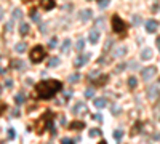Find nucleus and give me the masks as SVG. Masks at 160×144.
Here are the masks:
<instances>
[{"instance_id": "nucleus-42", "label": "nucleus", "mask_w": 160, "mask_h": 144, "mask_svg": "<svg viewBox=\"0 0 160 144\" xmlns=\"http://www.w3.org/2000/svg\"><path fill=\"white\" fill-rule=\"evenodd\" d=\"M2 144H5V143H2Z\"/></svg>"}, {"instance_id": "nucleus-18", "label": "nucleus", "mask_w": 160, "mask_h": 144, "mask_svg": "<svg viewBox=\"0 0 160 144\" xmlns=\"http://www.w3.org/2000/svg\"><path fill=\"white\" fill-rule=\"evenodd\" d=\"M59 63H61L59 58H51L48 61V67H56V66H59Z\"/></svg>"}, {"instance_id": "nucleus-17", "label": "nucleus", "mask_w": 160, "mask_h": 144, "mask_svg": "<svg viewBox=\"0 0 160 144\" xmlns=\"http://www.w3.org/2000/svg\"><path fill=\"white\" fill-rule=\"evenodd\" d=\"M125 53H127V48H125V46H120L119 50H114V56H115V58H120V56H123Z\"/></svg>"}, {"instance_id": "nucleus-27", "label": "nucleus", "mask_w": 160, "mask_h": 144, "mask_svg": "<svg viewBox=\"0 0 160 144\" xmlns=\"http://www.w3.org/2000/svg\"><path fill=\"white\" fill-rule=\"evenodd\" d=\"M14 101H16V104H22V103H24V96H22L21 93H18L16 98H14Z\"/></svg>"}, {"instance_id": "nucleus-32", "label": "nucleus", "mask_w": 160, "mask_h": 144, "mask_svg": "<svg viewBox=\"0 0 160 144\" xmlns=\"http://www.w3.org/2000/svg\"><path fill=\"white\" fill-rule=\"evenodd\" d=\"M69 80H71V82H79L80 80V75H79V74H74V75L69 77Z\"/></svg>"}, {"instance_id": "nucleus-22", "label": "nucleus", "mask_w": 160, "mask_h": 144, "mask_svg": "<svg viewBox=\"0 0 160 144\" xmlns=\"http://www.w3.org/2000/svg\"><path fill=\"white\" fill-rule=\"evenodd\" d=\"M106 82H107V77L104 75V77H99V79L95 82V85H96V87H101V85H103V83H106Z\"/></svg>"}, {"instance_id": "nucleus-28", "label": "nucleus", "mask_w": 160, "mask_h": 144, "mask_svg": "<svg viewBox=\"0 0 160 144\" xmlns=\"http://www.w3.org/2000/svg\"><path fill=\"white\" fill-rule=\"evenodd\" d=\"M30 16H32V19H34L35 22H40V16H38V14L35 13V10H32V11H30Z\"/></svg>"}, {"instance_id": "nucleus-1", "label": "nucleus", "mask_w": 160, "mask_h": 144, "mask_svg": "<svg viewBox=\"0 0 160 144\" xmlns=\"http://www.w3.org/2000/svg\"><path fill=\"white\" fill-rule=\"evenodd\" d=\"M61 88H62V85L59 80H43L35 85V93H37L38 99H50L58 91H61Z\"/></svg>"}, {"instance_id": "nucleus-25", "label": "nucleus", "mask_w": 160, "mask_h": 144, "mask_svg": "<svg viewBox=\"0 0 160 144\" xmlns=\"http://www.w3.org/2000/svg\"><path fill=\"white\" fill-rule=\"evenodd\" d=\"M14 50H16L18 53H24L26 51V45L24 43H18L16 46H14Z\"/></svg>"}, {"instance_id": "nucleus-36", "label": "nucleus", "mask_w": 160, "mask_h": 144, "mask_svg": "<svg viewBox=\"0 0 160 144\" xmlns=\"http://www.w3.org/2000/svg\"><path fill=\"white\" fill-rule=\"evenodd\" d=\"M61 144H74V141H72V139H69V138H64L61 141Z\"/></svg>"}, {"instance_id": "nucleus-5", "label": "nucleus", "mask_w": 160, "mask_h": 144, "mask_svg": "<svg viewBox=\"0 0 160 144\" xmlns=\"http://www.w3.org/2000/svg\"><path fill=\"white\" fill-rule=\"evenodd\" d=\"M155 72H157V69L154 67V66H149V67H144L143 72H141V77L144 80H151L152 77L155 75Z\"/></svg>"}, {"instance_id": "nucleus-26", "label": "nucleus", "mask_w": 160, "mask_h": 144, "mask_svg": "<svg viewBox=\"0 0 160 144\" xmlns=\"http://www.w3.org/2000/svg\"><path fill=\"white\" fill-rule=\"evenodd\" d=\"M85 96H87V98L95 96V88H87V90H85Z\"/></svg>"}, {"instance_id": "nucleus-7", "label": "nucleus", "mask_w": 160, "mask_h": 144, "mask_svg": "<svg viewBox=\"0 0 160 144\" xmlns=\"http://www.w3.org/2000/svg\"><path fill=\"white\" fill-rule=\"evenodd\" d=\"M90 58H91V54H90V53L82 54V56H79V58L75 59V63H74V64H75V67H82L83 64H87L88 61H90Z\"/></svg>"}, {"instance_id": "nucleus-20", "label": "nucleus", "mask_w": 160, "mask_h": 144, "mask_svg": "<svg viewBox=\"0 0 160 144\" xmlns=\"http://www.w3.org/2000/svg\"><path fill=\"white\" fill-rule=\"evenodd\" d=\"M128 87H130L131 90H135V88L138 87V80H136L135 77H130V79H128Z\"/></svg>"}, {"instance_id": "nucleus-40", "label": "nucleus", "mask_w": 160, "mask_h": 144, "mask_svg": "<svg viewBox=\"0 0 160 144\" xmlns=\"http://www.w3.org/2000/svg\"><path fill=\"white\" fill-rule=\"evenodd\" d=\"M2 18H3V10L0 8V19H2Z\"/></svg>"}, {"instance_id": "nucleus-12", "label": "nucleus", "mask_w": 160, "mask_h": 144, "mask_svg": "<svg viewBox=\"0 0 160 144\" xmlns=\"http://www.w3.org/2000/svg\"><path fill=\"white\" fill-rule=\"evenodd\" d=\"M69 128H71V130H83L85 128V123L83 122H71V125H69Z\"/></svg>"}, {"instance_id": "nucleus-21", "label": "nucleus", "mask_w": 160, "mask_h": 144, "mask_svg": "<svg viewBox=\"0 0 160 144\" xmlns=\"http://www.w3.org/2000/svg\"><path fill=\"white\" fill-rule=\"evenodd\" d=\"M11 16H13V21H14V19H19V18H22V11L16 8V10L13 11V14H11Z\"/></svg>"}, {"instance_id": "nucleus-4", "label": "nucleus", "mask_w": 160, "mask_h": 144, "mask_svg": "<svg viewBox=\"0 0 160 144\" xmlns=\"http://www.w3.org/2000/svg\"><path fill=\"white\" fill-rule=\"evenodd\" d=\"M159 96H160V91H159L157 85H151V87H147V98L155 101V99H159Z\"/></svg>"}, {"instance_id": "nucleus-33", "label": "nucleus", "mask_w": 160, "mask_h": 144, "mask_svg": "<svg viewBox=\"0 0 160 144\" xmlns=\"http://www.w3.org/2000/svg\"><path fill=\"white\" fill-rule=\"evenodd\" d=\"M107 5H109V0H101V2H99V8H101V10L106 8Z\"/></svg>"}, {"instance_id": "nucleus-14", "label": "nucleus", "mask_w": 160, "mask_h": 144, "mask_svg": "<svg viewBox=\"0 0 160 144\" xmlns=\"http://www.w3.org/2000/svg\"><path fill=\"white\" fill-rule=\"evenodd\" d=\"M29 24H26V22H21V26H19V34L21 35H27L29 34Z\"/></svg>"}, {"instance_id": "nucleus-29", "label": "nucleus", "mask_w": 160, "mask_h": 144, "mask_svg": "<svg viewBox=\"0 0 160 144\" xmlns=\"http://www.w3.org/2000/svg\"><path fill=\"white\" fill-rule=\"evenodd\" d=\"M16 138V131L13 130V128H10L8 130V139H14Z\"/></svg>"}, {"instance_id": "nucleus-38", "label": "nucleus", "mask_w": 160, "mask_h": 144, "mask_svg": "<svg viewBox=\"0 0 160 144\" xmlns=\"http://www.w3.org/2000/svg\"><path fill=\"white\" fill-rule=\"evenodd\" d=\"M133 24H135V26L139 24V16H135V18H133Z\"/></svg>"}, {"instance_id": "nucleus-37", "label": "nucleus", "mask_w": 160, "mask_h": 144, "mask_svg": "<svg viewBox=\"0 0 160 144\" xmlns=\"http://www.w3.org/2000/svg\"><path fill=\"white\" fill-rule=\"evenodd\" d=\"M141 127H143V123H141V122H138V123H136V127L133 128V135H135V133H136V131H138Z\"/></svg>"}, {"instance_id": "nucleus-8", "label": "nucleus", "mask_w": 160, "mask_h": 144, "mask_svg": "<svg viewBox=\"0 0 160 144\" xmlns=\"http://www.w3.org/2000/svg\"><path fill=\"white\" fill-rule=\"evenodd\" d=\"M146 29H147V32H149V34H154L155 30L159 29V22L154 21V19H149V21L146 22Z\"/></svg>"}, {"instance_id": "nucleus-34", "label": "nucleus", "mask_w": 160, "mask_h": 144, "mask_svg": "<svg viewBox=\"0 0 160 144\" xmlns=\"http://www.w3.org/2000/svg\"><path fill=\"white\" fill-rule=\"evenodd\" d=\"M96 26H98V27L103 26V27H104V19H103V18H98V19H96Z\"/></svg>"}, {"instance_id": "nucleus-9", "label": "nucleus", "mask_w": 160, "mask_h": 144, "mask_svg": "<svg viewBox=\"0 0 160 144\" xmlns=\"http://www.w3.org/2000/svg\"><path fill=\"white\" fill-rule=\"evenodd\" d=\"M91 10L90 8H85V10H80L79 11V18H80V21H90V18H91Z\"/></svg>"}, {"instance_id": "nucleus-11", "label": "nucleus", "mask_w": 160, "mask_h": 144, "mask_svg": "<svg viewBox=\"0 0 160 144\" xmlns=\"http://www.w3.org/2000/svg\"><path fill=\"white\" fill-rule=\"evenodd\" d=\"M88 40L91 42V43H98V40H99V32L98 30H91V32L88 34Z\"/></svg>"}, {"instance_id": "nucleus-13", "label": "nucleus", "mask_w": 160, "mask_h": 144, "mask_svg": "<svg viewBox=\"0 0 160 144\" xmlns=\"http://www.w3.org/2000/svg\"><path fill=\"white\" fill-rule=\"evenodd\" d=\"M151 56H152V50H151V48H144L143 51H141V59H143V61L151 59Z\"/></svg>"}, {"instance_id": "nucleus-31", "label": "nucleus", "mask_w": 160, "mask_h": 144, "mask_svg": "<svg viewBox=\"0 0 160 144\" xmlns=\"http://www.w3.org/2000/svg\"><path fill=\"white\" fill-rule=\"evenodd\" d=\"M48 45H50V48H54V46H56V37H51V38H50Z\"/></svg>"}, {"instance_id": "nucleus-24", "label": "nucleus", "mask_w": 160, "mask_h": 144, "mask_svg": "<svg viewBox=\"0 0 160 144\" xmlns=\"http://www.w3.org/2000/svg\"><path fill=\"white\" fill-rule=\"evenodd\" d=\"M83 46H85V42L82 40V38H79V40H77V45H75L77 51H82V50H83Z\"/></svg>"}, {"instance_id": "nucleus-15", "label": "nucleus", "mask_w": 160, "mask_h": 144, "mask_svg": "<svg viewBox=\"0 0 160 144\" xmlns=\"http://www.w3.org/2000/svg\"><path fill=\"white\" fill-rule=\"evenodd\" d=\"M106 104H107V101L104 99V98H96V99H95V106L98 107V109L106 107Z\"/></svg>"}, {"instance_id": "nucleus-35", "label": "nucleus", "mask_w": 160, "mask_h": 144, "mask_svg": "<svg viewBox=\"0 0 160 144\" xmlns=\"http://www.w3.org/2000/svg\"><path fill=\"white\" fill-rule=\"evenodd\" d=\"M98 75H99V72H98V71H93V72H90V75H88V77H90V79H96Z\"/></svg>"}, {"instance_id": "nucleus-30", "label": "nucleus", "mask_w": 160, "mask_h": 144, "mask_svg": "<svg viewBox=\"0 0 160 144\" xmlns=\"http://www.w3.org/2000/svg\"><path fill=\"white\" fill-rule=\"evenodd\" d=\"M154 114H155V119L160 120V104H157L155 106V111H154Z\"/></svg>"}, {"instance_id": "nucleus-19", "label": "nucleus", "mask_w": 160, "mask_h": 144, "mask_svg": "<svg viewBox=\"0 0 160 144\" xmlns=\"http://www.w3.org/2000/svg\"><path fill=\"white\" fill-rule=\"evenodd\" d=\"M122 138H123V131L122 130H115L114 131V139L117 143H120V141H122Z\"/></svg>"}, {"instance_id": "nucleus-3", "label": "nucleus", "mask_w": 160, "mask_h": 144, "mask_svg": "<svg viewBox=\"0 0 160 144\" xmlns=\"http://www.w3.org/2000/svg\"><path fill=\"white\" fill-rule=\"evenodd\" d=\"M45 54H46V51H45L43 46L37 45V46H34V48L30 50L29 58H30V61H32V63H40V61L45 58Z\"/></svg>"}, {"instance_id": "nucleus-39", "label": "nucleus", "mask_w": 160, "mask_h": 144, "mask_svg": "<svg viewBox=\"0 0 160 144\" xmlns=\"http://www.w3.org/2000/svg\"><path fill=\"white\" fill-rule=\"evenodd\" d=\"M155 42H157V48H159V51H160V37H157V40H155Z\"/></svg>"}, {"instance_id": "nucleus-6", "label": "nucleus", "mask_w": 160, "mask_h": 144, "mask_svg": "<svg viewBox=\"0 0 160 144\" xmlns=\"http://www.w3.org/2000/svg\"><path fill=\"white\" fill-rule=\"evenodd\" d=\"M87 111H88V109H87V104H85V103H77L75 106L72 107V112H74V114H77V115H85V114H87Z\"/></svg>"}, {"instance_id": "nucleus-2", "label": "nucleus", "mask_w": 160, "mask_h": 144, "mask_svg": "<svg viewBox=\"0 0 160 144\" xmlns=\"http://www.w3.org/2000/svg\"><path fill=\"white\" fill-rule=\"evenodd\" d=\"M112 29H114L115 34H120V35H123L125 32H127V22L122 21V18L114 14L112 16Z\"/></svg>"}, {"instance_id": "nucleus-41", "label": "nucleus", "mask_w": 160, "mask_h": 144, "mask_svg": "<svg viewBox=\"0 0 160 144\" xmlns=\"http://www.w3.org/2000/svg\"><path fill=\"white\" fill-rule=\"evenodd\" d=\"M98 144H107V143H106V141H99Z\"/></svg>"}, {"instance_id": "nucleus-16", "label": "nucleus", "mask_w": 160, "mask_h": 144, "mask_svg": "<svg viewBox=\"0 0 160 144\" xmlns=\"http://www.w3.org/2000/svg\"><path fill=\"white\" fill-rule=\"evenodd\" d=\"M69 48H71V40H69V38H64V42H62V45H61V51L67 53Z\"/></svg>"}, {"instance_id": "nucleus-23", "label": "nucleus", "mask_w": 160, "mask_h": 144, "mask_svg": "<svg viewBox=\"0 0 160 144\" xmlns=\"http://www.w3.org/2000/svg\"><path fill=\"white\" fill-rule=\"evenodd\" d=\"M90 136H91V138H95V136H101V130H98V128H91V130H90Z\"/></svg>"}, {"instance_id": "nucleus-10", "label": "nucleus", "mask_w": 160, "mask_h": 144, "mask_svg": "<svg viewBox=\"0 0 160 144\" xmlns=\"http://www.w3.org/2000/svg\"><path fill=\"white\" fill-rule=\"evenodd\" d=\"M40 7L43 10H51L56 7V2L54 0H40Z\"/></svg>"}]
</instances>
